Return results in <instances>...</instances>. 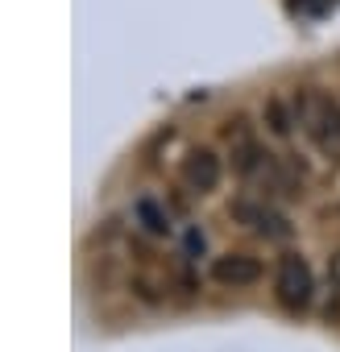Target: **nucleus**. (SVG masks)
<instances>
[{
  "label": "nucleus",
  "instance_id": "obj_1",
  "mask_svg": "<svg viewBox=\"0 0 340 352\" xmlns=\"http://www.w3.org/2000/svg\"><path fill=\"white\" fill-rule=\"evenodd\" d=\"M299 124L315 141V149L332 162H340V104L328 96H307L299 104Z\"/></svg>",
  "mask_w": 340,
  "mask_h": 352
},
{
  "label": "nucleus",
  "instance_id": "obj_2",
  "mask_svg": "<svg viewBox=\"0 0 340 352\" xmlns=\"http://www.w3.org/2000/svg\"><path fill=\"white\" fill-rule=\"evenodd\" d=\"M311 290H315V282H311V265L299 257V253H290V257H282L278 261V274H274V294H278V302L286 307V311H307L311 307Z\"/></svg>",
  "mask_w": 340,
  "mask_h": 352
},
{
  "label": "nucleus",
  "instance_id": "obj_3",
  "mask_svg": "<svg viewBox=\"0 0 340 352\" xmlns=\"http://www.w3.org/2000/svg\"><path fill=\"white\" fill-rule=\"evenodd\" d=\"M183 183H187L191 191H200V195L216 191V187H220V157H216L212 149H191V153L183 157Z\"/></svg>",
  "mask_w": 340,
  "mask_h": 352
},
{
  "label": "nucleus",
  "instance_id": "obj_4",
  "mask_svg": "<svg viewBox=\"0 0 340 352\" xmlns=\"http://www.w3.org/2000/svg\"><path fill=\"white\" fill-rule=\"evenodd\" d=\"M212 278L220 282V286H253L257 278H262V261L257 257H245V253H224V257H216V265H212Z\"/></svg>",
  "mask_w": 340,
  "mask_h": 352
},
{
  "label": "nucleus",
  "instance_id": "obj_5",
  "mask_svg": "<svg viewBox=\"0 0 340 352\" xmlns=\"http://www.w3.org/2000/svg\"><path fill=\"white\" fill-rule=\"evenodd\" d=\"M237 220H245L253 232H262V236H270V241H282V236H290V224H286L278 212H270V208H257V204H241V208H237Z\"/></svg>",
  "mask_w": 340,
  "mask_h": 352
},
{
  "label": "nucleus",
  "instance_id": "obj_6",
  "mask_svg": "<svg viewBox=\"0 0 340 352\" xmlns=\"http://www.w3.org/2000/svg\"><path fill=\"white\" fill-rule=\"evenodd\" d=\"M137 212H141V216H145V220H149V228H153V232H166V220H162V216H158V212H153V204H141V208H137Z\"/></svg>",
  "mask_w": 340,
  "mask_h": 352
},
{
  "label": "nucleus",
  "instance_id": "obj_7",
  "mask_svg": "<svg viewBox=\"0 0 340 352\" xmlns=\"http://www.w3.org/2000/svg\"><path fill=\"white\" fill-rule=\"evenodd\" d=\"M328 270H332V282H336V286H340V253H336V257H332V265H328Z\"/></svg>",
  "mask_w": 340,
  "mask_h": 352
}]
</instances>
